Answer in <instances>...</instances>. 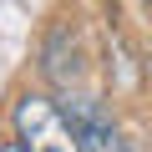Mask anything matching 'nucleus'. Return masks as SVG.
Segmentation results:
<instances>
[{
    "label": "nucleus",
    "instance_id": "obj_3",
    "mask_svg": "<svg viewBox=\"0 0 152 152\" xmlns=\"http://www.w3.org/2000/svg\"><path fill=\"white\" fill-rule=\"evenodd\" d=\"M0 152H26V147H20V142H5V147H0Z\"/></svg>",
    "mask_w": 152,
    "mask_h": 152
},
{
    "label": "nucleus",
    "instance_id": "obj_1",
    "mask_svg": "<svg viewBox=\"0 0 152 152\" xmlns=\"http://www.w3.org/2000/svg\"><path fill=\"white\" fill-rule=\"evenodd\" d=\"M15 142L26 152H81L66 112L51 96H20L15 102Z\"/></svg>",
    "mask_w": 152,
    "mask_h": 152
},
{
    "label": "nucleus",
    "instance_id": "obj_2",
    "mask_svg": "<svg viewBox=\"0 0 152 152\" xmlns=\"http://www.w3.org/2000/svg\"><path fill=\"white\" fill-rule=\"evenodd\" d=\"M61 112H66L76 142H81V152H132V147H127V132L117 127V117H112L102 102H91V96H66Z\"/></svg>",
    "mask_w": 152,
    "mask_h": 152
},
{
    "label": "nucleus",
    "instance_id": "obj_4",
    "mask_svg": "<svg viewBox=\"0 0 152 152\" xmlns=\"http://www.w3.org/2000/svg\"><path fill=\"white\" fill-rule=\"evenodd\" d=\"M147 5H152V0H147Z\"/></svg>",
    "mask_w": 152,
    "mask_h": 152
}]
</instances>
